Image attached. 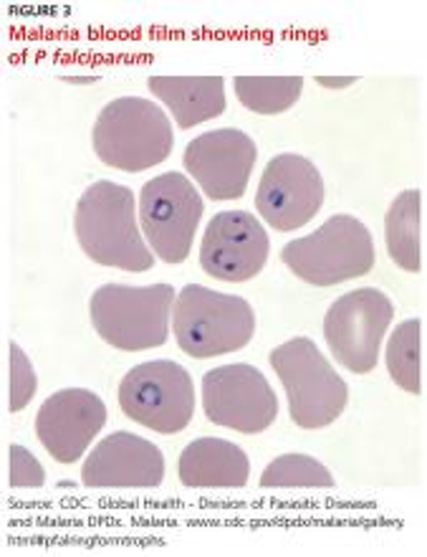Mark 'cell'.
<instances>
[{
	"label": "cell",
	"instance_id": "obj_17",
	"mask_svg": "<svg viewBox=\"0 0 427 557\" xmlns=\"http://www.w3.org/2000/svg\"><path fill=\"white\" fill-rule=\"evenodd\" d=\"M147 89L169 107L180 129L203 125L225 112L223 76H150Z\"/></svg>",
	"mask_w": 427,
	"mask_h": 557
},
{
	"label": "cell",
	"instance_id": "obj_4",
	"mask_svg": "<svg viewBox=\"0 0 427 557\" xmlns=\"http://www.w3.org/2000/svg\"><path fill=\"white\" fill-rule=\"evenodd\" d=\"M173 324L180 350L203 360L243 350L253 339L255 314L243 297L188 284L175 299Z\"/></svg>",
	"mask_w": 427,
	"mask_h": 557
},
{
	"label": "cell",
	"instance_id": "obj_2",
	"mask_svg": "<svg viewBox=\"0 0 427 557\" xmlns=\"http://www.w3.org/2000/svg\"><path fill=\"white\" fill-rule=\"evenodd\" d=\"M97 158L124 173H142L173 152V122L150 99L122 97L109 102L91 133Z\"/></svg>",
	"mask_w": 427,
	"mask_h": 557
},
{
	"label": "cell",
	"instance_id": "obj_13",
	"mask_svg": "<svg viewBox=\"0 0 427 557\" xmlns=\"http://www.w3.org/2000/svg\"><path fill=\"white\" fill-rule=\"evenodd\" d=\"M259 158L255 143L240 129H211L185 147L183 165L196 177L208 198L233 200L248 188V177Z\"/></svg>",
	"mask_w": 427,
	"mask_h": 557
},
{
	"label": "cell",
	"instance_id": "obj_6",
	"mask_svg": "<svg viewBox=\"0 0 427 557\" xmlns=\"http://www.w3.org/2000/svg\"><path fill=\"white\" fill-rule=\"evenodd\" d=\"M284 264L314 286H337L364 276L375 267V244L367 226L354 215H331L304 238L281 249Z\"/></svg>",
	"mask_w": 427,
	"mask_h": 557
},
{
	"label": "cell",
	"instance_id": "obj_12",
	"mask_svg": "<svg viewBox=\"0 0 427 557\" xmlns=\"http://www.w3.org/2000/svg\"><path fill=\"white\" fill-rule=\"evenodd\" d=\"M268 251V234L253 213L221 211L205 228L200 267L221 282H248L266 267Z\"/></svg>",
	"mask_w": 427,
	"mask_h": 557
},
{
	"label": "cell",
	"instance_id": "obj_18",
	"mask_svg": "<svg viewBox=\"0 0 427 557\" xmlns=\"http://www.w3.org/2000/svg\"><path fill=\"white\" fill-rule=\"evenodd\" d=\"M385 244L390 259L405 272L423 269V193L402 190L385 215Z\"/></svg>",
	"mask_w": 427,
	"mask_h": 557
},
{
	"label": "cell",
	"instance_id": "obj_22",
	"mask_svg": "<svg viewBox=\"0 0 427 557\" xmlns=\"http://www.w3.org/2000/svg\"><path fill=\"white\" fill-rule=\"evenodd\" d=\"M38 388L36 383V373L30 368V360L26 358V352L21 350L18 345H11V404L8 408L11 411H23L34 398V393Z\"/></svg>",
	"mask_w": 427,
	"mask_h": 557
},
{
	"label": "cell",
	"instance_id": "obj_11",
	"mask_svg": "<svg viewBox=\"0 0 427 557\" xmlns=\"http://www.w3.org/2000/svg\"><path fill=\"white\" fill-rule=\"evenodd\" d=\"M324 206V181L314 162L293 152L274 158L263 170L255 208L276 231L306 226Z\"/></svg>",
	"mask_w": 427,
	"mask_h": 557
},
{
	"label": "cell",
	"instance_id": "obj_23",
	"mask_svg": "<svg viewBox=\"0 0 427 557\" xmlns=\"http://www.w3.org/2000/svg\"><path fill=\"white\" fill-rule=\"evenodd\" d=\"M46 482V471L26 446H11V486L15 490H38Z\"/></svg>",
	"mask_w": 427,
	"mask_h": 557
},
{
	"label": "cell",
	"instance_id": "obj_16",
	"mask_svg": "<svg viewBox=\"0 0 427 557\" xmlns=\"http://www.w3.org/2000/svg\"><path fill=\"white\" fill-rule=\"evenodd\" d=\"M177 474L190 490H240L251 476V463L240 446L205 436L183 448Z\"/></svg>",
	"mask_w": 427,
	"mask_h": 557
},
{
	"label": "cell",
	"instance_id": "obj_21",
	"mask_svg": "<svg viewBox=\"0 0 427 557\" xmlns=\"http://www.w3.org/2000/svg\"><path fill=\"white\" fill-rule=\"evenodd\" d=\"M263 490H331V471L309 454H284L263 469Z\"/></svg>",
	"mask_w": 427,
	"mask_h": 557
},
{
	"label": "cell",
	"instance_id": "obj_19",
	"mask_svg": "<svg viewBox=\"0 0 427 557\" xmlns=\"http://www.w3.org/2000/svg\"><path fill=\"white\" fill-rule=\"evenodd\" d=\"M240 104L255 114H281L299 102L304 76H236Z\"/></svg>",
	"mask_w": 427,
	"mask_h": 557
},
{
	"label": "cell",
	"instance_id": "obj_24",
	"mask_svg": "<svg viewBox=\"0 0 427 557\" xmlns=\"http://www.w3.org/2000/svg\"><path fill=\"white\" fill-rule=\"evenodd\" d=\"M316 82H319L322 87L341 89V87H349V84H354L356 76H344V79H329V76H316Z\"/></svg>",
	"mask_w": 427,
	"mask_h": 557
},
{
	"label": "cell",
	"instance_id": "obj_1",
	"mask_svg": "<svg viewBox=\"0 0 427 557\" xmlns=\"http://www.w3.org/2000/svg\"><path fill=\"white\" fill-rule=\"evenodd\" d=\"M74 231L91 261L124 272H150L152 251L145 246L135 215V193L124 185L99 181L76 203Z\"/></svg>",
	"mask_w": 427,
	"mask_h": 557
},
{
	"label": "cell",
	"instance_id": "obj_14",
	"mask_svg": "<svg viewBox=\"0 0 427 557\" xmlns=\"http://www.w3.org/2000/svg\"><path fill=\"white\" fill-rule=\"evenodd\" d=\"M106 423V406L95 391L66 388L43 400L36 416V433L59 463L79 461Z\"/></svg>",
	"mask_w": 427,
	"mask_h": 557
},
{
	"label": "cell",
	"instance_id": "obj_8",
	"mask_svg": "<svg viewBox=\"0 0 427 557\" xmlns=\"http://www.w3.org/2000/svg\"><path fill=\"white\" fill-rule=\"evenodd\" d=\"M124 416L158 433H180L196 413V385L183 366L152 360L131 368L120 383Z\"/></svg>",
	"mask_w": 427,
	"mask_h": 557
},
{
	"label": "cell",
	"instance_id": "obj_7",
	"mask_svg": "<svg viewBox=\"0 0 427 557\" xmlns=\"http://www.w3.org/2000/svg\"><path fill=\"white\" fill-rule=\"evenodd\" d=\"M205 203L183 173H162L139 190L142 236L165 264H183L190 257L192 238L203 219Z\"/></svg>",
	"mask_w": 427,
	"mask_h": 557
},
{
	"label": "cell",
	"instance_id": "obj_20",
	"mask_svg": "<svg viewBox=\"0 0 427 557\" xmlns=\"http://www.w3.org/2000/svg\"><path fill=\"white\" fill-rule=\"evenodd\" d=\"M387 370H390L392 381L402 391L423 393V320H407L398 324L392 332L390 343H387Z\"/></svg>",
	"mask_w": 427,
	"mask_h": 557
},
{
	"label": "cell",
	"instance_id": "obj_9",
	"mask_svg": "<svg viewBox=\"0 0 427 557\" xmlns=\"http://www.w3.org/2000/svg\"><path fill=\"white\" fill-rule=\"evenodd\" d=\"M392 317L390 297L372 286L347 292L334 301L324 317V337L339 366L356 375L372 373Z\"/></svg>",
	"mask_w": 427,
	"mask_h": 557
},
{
	"label": "cell",
	"instance_id": "obj_10",
	"mask_svg": "<svg viewBox=\"0 0 427 557\" xmlns=\"http://www.w3.org/2000/svg\"><path fill=\"white\" fill-rule=\"evenodd\" d=\"M203 411L223 429L261 433L276 421L278 398L259 368L238 362L203 375Z\"/></svg>",
	"mask_w": 427,
	"mask_h": 557
},
{
	"label": "cell",
	"instance_id": "obj_5",
	"mask_svg": "<svg viewBox=\"0 0 427 557\" xmlns=\"http://www.w3.org/2000/svg\"><path fill=\"white\" fill-rule=\"evenodd\" d=\"M278 381L289 396L291 421L299 429H326L344 413L349 388L314 339L293 337L271 352Z\"/></svg>",
	"mask_w": 427,
	"mask_h": 557
},
{
	"label": "cell",
	"instance_id": "obj_3",
	"mask_svg": "<svg viewBox=\"0 0 427 557\" xmlns=\"http://www.w3.org/2000/svg\"><path fill=\"white\" fill-rule=\"evenodd\" d=\"M175 289L169 284H104L91 294V324L106 345L124 352L162 347L169 335Z\"/></svg>",
	"mask_w": 427,
	"mask_h": 557
},
{
	"label": "cell",
	"instance_id": "obj_15",
	"mask_svg": "<svg viewBox=\"0 0 427 557\" xmlns=\"http://www.w3.org/2000/svg\"><path fill=\"white\" fill-rule=\"evenodd\" d=\"M165 479V456L152 441L116 431L89 454L81 482L91 490H154Z\"/></svg>",
	"mask_w": 427,
	"mask_h": 557
}]
</instances>
